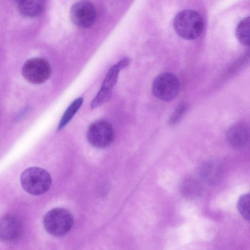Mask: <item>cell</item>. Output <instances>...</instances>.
Segmentation results:
<instances>
[{
  "label": "cell",
  "instance_id": "6da1fadb",
  "mask_svg": "<svg viewBox=\"0 0 250 250\" xmlns=\"http://www.w3.org/2000/svg\"><path fill=\"white\" fill-rule=\"evenodd\" d=\"M175 32L188 40L198 38L202 33L204 21L201 15L193 10H183L177 13L173 21Z\"/></svg>",
  "mask_w": 250,
  "mask_h": 250
},
{
  "label": "cell",
  "instance_id": "7a4b0ae2",
  "mask_svg": "<svg viewBox=\"0 0 250 250\" xmlns=\"http://www.w3.org/2000/svg\"><path fill=\"white\" fill-rule=\"evenodd\" d=\"M20 180L23 189L33 195L45 193L49 189L52 182L50 174L44 169L39 167L26 169L21 173Z\"/></svg>",
  "mask_w": 250,
  "mask_h": 250
},
{
  "label": "cell",
  "instance_id": "3957f363",
  "mask_svg": "<svg viewBox=\"0 0 250 250\" xmlns=\"http://www.w3.org/2000/svg\"><path fill=\"white\" fill-rule=\"evenodd\" d=\"M43 224L48 233L60 237L65 235L70 230L73 224V218L69 210L57 208L50 210L45 214Z\"/></svg>",
  "mask_w": 250,
  "mask_h": 250
},
{
  "label": "cell",
  "instance_id": "277c9868",
  "mask_svg": "<svg viewBox=\"0 0 250 250\" xmlns=\"http://www.w3.org/2000/svg\"><path fill=\"white\" fill-rule=\"evenodd\" d=\"M180 88V84L177 77L168 72L158 75L154 79L152 85L153 95L158 99L165 101L174 99L178 94Z\"/></svg>",
  "mask_w": 250,
  "mask_h": 250
},
{
  "label": "cell",
  "instance_id": "5b68a950",
  "mask_svg": "<svg viewBox=\"0 0 250 250\" xmlns=\"http://www.w3.org/2000/svg\"><path fill=\"white\" fill-rule=\"evenodd\" d=\"M21 73L28 82L36 84H41L50 77L51 68L49 62L42 58H33L23 64Z\"/></svg>",
  "mask_w": 250,
  "mask_h": 250
},
{
  "label": "cell",
  "instance_id": "8992f818",
  "mask_svg": "<svg viewBox=\"0 0 250 250\" xmlns=\"http://www.w3.org/2000/svg\"><path fill=\"white\" fill-rule=\"evenodd\" d=\"M86 138L92 146L99 148H105L110 145L114 140V129L108 121L98 120L89 126Z\"/></svg>",
  "mask_w": 250,
  "mask_h": 250
},
{
  "label": "cell",
  "instance_id": "52a82bcc",
  "mask_svg": "<svg viewBox=\"0 0 250 250\" xmlns=\"http://www.w3.org/2000/svg\"><path fill=\"white\" fill-rule=\"evenodd\" d=\"M96 11L94 5L89 1L81 0L73 5L70 10V18L77 26L86 28L95 22Z\"/></svg>",
  "mask_w": 250,
  "mask_h": 250
},
{
  "label": "cell",
  "instance_id": "ba28073f",
  "mask_svg": "<svg viewBox=\"0 0 250 250\" xmlns=\"http://www.w3.org/2000/svg\"><path fill=\"white\" fill-rule=\"evenodd\" d=\"M22 231L19 220L11 215H6L0 218V241L11 243L17 241Z\"/></svg>",
  "mask_w": 250,
  "mask_h": 250
},
{
  "label": "cell",
  "instance_id": "9c48e42d",
  "mask_svg": "<svg viewBox=\"0 0 250 250\" xmlns=\"http://www.w3.org/2000/svg\"><path fill=\"white\" fill-rule=\"evenodd\" d=\"M224 171L221 165L215 160H209L203 163L199 170L200 178L211 185L218 184L222 180Z\"/></svg>",
  "mask_w": 250,
  "mask_h": 250
},
{
  "label": "cell",
  "instance_id": "30bf717a",
  "mask_svg": "<svg viewBox=\"0 0 250 250\" xmlns=\"http://www.w3.org/2000/svg\"><path fill=\"white\" fill-rule=\"evenodd\" d=\"M249 137L248 127L243 122H238L233 125L226 133L228 143L235 149H239L244 146L248 141Z\"/></svg>",
  "mask_w": 250,
  "mask_h": 250
},
{
  "label": "cell",
  "instance_id": "8fae6325",
  "mask_svg": "<svg viewBox=\"0 0 250 250\" xmlns=\"http://www.w3.org/2000/svg\"><path fill=\"white\" fill-rule=\"evenodd\" d=\"M120 71L116 64L108 70L101 88L95 97L98 103L104 104L110 99L113 88L117 83Z\"/></svg>",
  "mask_w": 250,
  "mask_h": 250
},
{
  "label": "cell",
  "instance_id": "7c38bea8",
  "mask_svg": "<svg viewBox=\"0 0 250 250\" xmlns=\"http://www.w3.org/2000/svg\"><path fill=\"white\" fill-rule=\"evenodd\" d=\"M45 1L43 0H19L18 8L23 15L34 17L40 15L45 8Z\"/></svg>",
  "mask_w": 250,
  "mask_h": 250
},
{
  "label": "cell",
  "instance_id": "4fadbf2b",
  "mask_svg": "<svg viewBox=\"0 0 250 250\" xmlns=\"http://www.w3.org/2000/svg\"><path fill=\"white\" fill-rule=\"evenodd\" d=\"M83 101V98L79 97L73 101L69 105L60 120L58 127L59 130H61L63 128L70 122L82 106Z\"/></svg>",
  "mask_w": 250,
  "mask_h": 250
},
{
  "label": "cell",
  "instance_id": "5bb4252c",
  "mask_svg": "<svg viewBox=\"0 0 250 250\" xmlns=\"http://www.w3.org/2000/svg\"><path fill=\"white\" fill-rule=\"evenodd\" d=\"M250 17H245L238 23L235 35L240 43L245 46L250 45Z\"/></svg>",
  "mask_w": 250,
  "mask_h": 250
},
{
  "label": "cell",
  "instance_id": "9a60e30c",
  "mask_svg": "<svg viewBox=\"0 0 250 250\" xmlns=\"http://www.w3.org/2000/svg\"><path fill=\"white\" fill-rule=\"evenodd\" d=\"M181 190L186 195H196L202 190V185L197 180L188 178L184 180L181 185Z\"/></svg>",
  "mask_w": 250,
  "mask_h": 250
},
{
  "label": "cell",
  "instance_id": "2e32d148",
  "mask_svg": "<svg viewBox=\"0 0 250 250\" xmlns=\"http://www.w3.org/2000/svg\"><path fill=\"white\" fill-rule=\"evenodd\" d=\"M250 194L248 193L243 194L240 197L237 205L240 214L247 220H250Z\"/></svg>",
  "mask_w": 250,
  "mask_h": 250
},
{
  "label": "cell",
  "instance_id": "e0dca14e",
  "mask_svg": "<svg viewBox=\"0 0 250 250\" xmlns=\"http://www.w3.org/2000/svg\"><path fill=\"white\" fill-rule=\"evenodd\" d=\"M187 108V105L186 104L179 105L169 118L168 121L169 125H173L177 124L186 113Z\"/></svg>",
  "mask_w": 250,
  "mask_h": 250
},
{
  "label": "cell",
  "instance_id": "ac0fdd59",
  "mask_svg": "<svg viewBox=\"0 0 250 250\" xmlns=\"http://www.w3.org/2000/svg\"><path fill=\"white\" fill-rule=\"evenodd\" d=\"M130 59L128 57L123 58L116 64V66L121 70L126 67L130 63Z\"/></svg>",
  "mask_w": 250,
  "mask_h": 250
}]
</instances>
